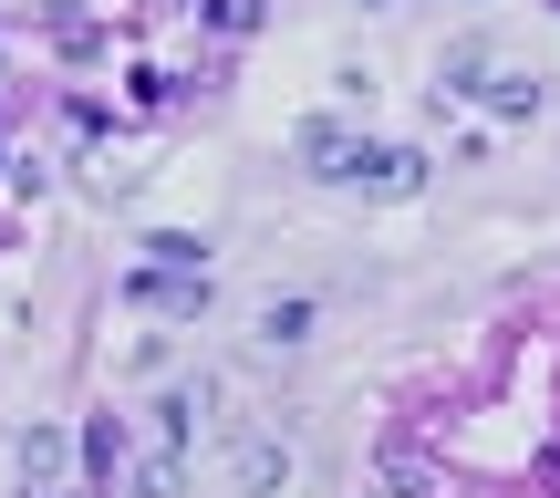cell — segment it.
Listing matches in <instances>:
<instances>
[{
  "mask_svg": "<svg viewBox=\"0 0 560 498\" xmlns=\"http://www.w3.org/2000/svg\"><path fill=\"white\" fill-rule=\"evenodd\" d=\"M342 187L374 198V208H405V198H425V157H416V146H353Z\"/></svg>",
  "mask_w": 560,
  "mask_h": 498,
  "instance_id": "6da1fadb",
  "label": "cell"
},
{
  "mask_svg": "<svg viewBox=\"0 0 560 498\" xmlns=\"http://www.w3.org/2000/svg\"><path fill=\"white\" fill-rule=\"evenodd\" d=\"M125 301H145V312H166V322H198L208 312V270H136Z\"/></svg>",
  "mask_w": 560,
  "mask_h": 498,
  "instance_id": "7a4b0ae2",
  "label": "cell"
},
{
  "mask_svg": "<svg viewBox=\"0 0 560 498\" xmlns=\"http://www.w3.org/2000/svg\"><path fill=\"white\" fill-rule=\"evenodd\" d=\"M229 467H240L249 498H280V488H291V437H240V447H229Z\"/></svg>",
  "mask_w": 560,
  "mask_h": 498,
  "instance_id": "3957f363",
  "label": "cell"
},
{
  "mask_svg": "<svg viewBox=\"0 0 560 498\" xmlns=\"http://www.w3.org/2000/svg\"><path fill=\"white\" fill-rule=\"evenodd\" d=\"M488 73H499V62H488L478 42H457V53L436 62V115H446V104H478V94H488Z\"/></svg>",
  "mask_w": 560,
  "mask_h": 498,
  "instance_id": "277c9868",
  "label": "cell"
},
{
  "mask_svg": "<svg viewBox=\"0 0 560 498\" xmlns=\"http://www.w3.org/2000/svg\"><path fill=\"white\" fill-rule=\"evenodd\" d=\"M62 458H73L62 426H32V437H21V488H32V498H62Z\"/></svg>",
  "mask_w": 560,
  "mask_h": 498,
  "instance_id": "5b68a950",
  "label": "cell"
},
{
  "mask_svg": "<svg viewBox=\"0 0 560 498\" xmlns=\"http://www.w3.org/2000/svg\"><path fill=\"white\" fill-rule=\"evenodd\" d=\"M312 322H322V301H312V291L260 301V343H270V354H301V343H312Z\"/></svg>",
  "mask_w": 560,
  "mask_h": 498,
  "instance_id": "8992f818",
  "label": "cell"
},
{
  "mask_svg": "<svg viewBox=\"0 0 560 498\" xmlns=\"http://www.w3.org/2000/svg\"><path fill=\"white\" fill-rule=\"evenodd\" d=\"M301 166L342 187V166H353V136H342V125H301Z\"/></svg>",
  "mask_w": 560,
  "mask_h": 498,
  "instance_id": "52a82bcc",
  "label": "cell"
},
{
  "mask_svg": "<svg viewBox=\"0 0 560 498\" xmlns=\"http://www.w3.org/2000/svg\"><path fill=\"white\" fill-rule=\"evenodd\" d=\"M488 115H499V125H529V115H540V83H529V73H488Z\"/></svg>",
  "mask_w": 560,
  "mask_h": 498,
  "instance_id": "ba28073f",
  "label": "cell"
},
{
  "mask_svg": "<svg viewBox=\"0 0 560 498\" xmlns=\"http://www.w3.org/2000/svg\"><path fill=\"white\" fill-rule=\"evenodd\" d=\"M177 488H187V458H177V447H156V458L136 467V498H177Z\"/></svg>",
  "mask_w": 560,
  "mask_h": 498,
  "instance_id": "9c48e42d",
  "label": "cell"
},
{
  "mask_svg": "<svg viewBox=\"0 0 560 498\" xmlns=\"http://www.w3.org/2000/svg\"><path fill=\"white\" fill-rule=\"evenodd\" d=\"M145 250H156V270H208V240H187V229H156Z\"/></svg>",
  "mask_w": 560,
  "mask_h": 498,
  "instance_id": "30bf717a",
  "label": "cell"
},
{
  "mask_svg": "<svg viewBox=\"0 0 560 498\" xmlns=\"http://www.w3.org/2000/svg\"><path fill=\"white\" fill-rule=\"evenodd\" d=\"M83 467L115 478V467H125V426H83Z\"/></svg>",
  "mask_w": 560,
  "mask_h": 498,
  "instance_id": "8fae6325",
  "label": "cell"
},
{
  "mask_svg": "<svg viewBox=\"0 0 560 498\" xmlns=\"http://www.w3.org/2000/svg\"><path fill=\"white\" fill-rule=\"evenodd\" d=\"M384 488H395V498H436V478H425V458H405V447L384 458Z\"/></svg>",
  "mask_w": 560,
  "mask_h": 498,
  "instance_id": "7c38bea8",
  "label": "cell"
},
{
  "mask_svg": "<svg viewBox=\"0 0 560 498\" xmlns=\"http://www.w3.org/2000/svg\"><path fill=\"white\" fill-rule=\"evenodd\" d=\"M62 498H73V488H62Z\"/></svg>",
  "mask_w": 560,
  "mask_h": 498,
  "instance_id": "4fadbf2b",
  "label": "cell"
},
{
  "mask_svg": "<svg viewBox=\"0 0 560 498\" xmlns=\"http://www.w3.org/2000/svg\"><path fill=\"white\" fill-rule=\"evenodd\" d=\"M374 11H384V0H374Z\"/></svg>",
  "mask_w": 560,
  "mask_h": 498,
  "instance_id": "5bb4252c",
  "label": "cell"
}]
</instances>
